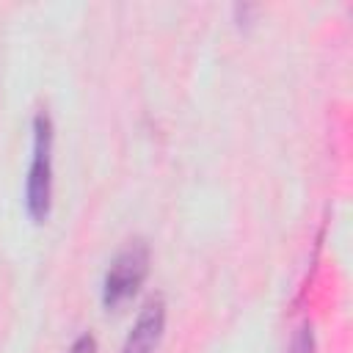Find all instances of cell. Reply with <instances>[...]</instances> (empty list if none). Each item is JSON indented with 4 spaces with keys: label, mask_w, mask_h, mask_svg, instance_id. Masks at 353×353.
Wrapping results in <instances>:
<instances>
[{
    "label": "cell",
    "mask_w": 353,
    "mask_h": 353,
    "mask_svg": "<svg viewBox=\"0 0 353 353\" xmlns=\"http://www.w3.org/2000/svg\"><path fill=\"white\" fill-rule=\"evenodd\" d=\"M146 270H149V248L143 245V240H135L124 251H119V256L110 262L102 284V303L108 309L121 306L127 298L138 292L141 281L146 279Z\"/></svg>",
    "instance_id": "cell-2"
},
{
    "label": "cell",
    "mask_w": 353,
    "mask_h": 353,
    "mask_svg": "<svg viewBox=\"0 0 353 353\" xmlns=\"http://www.w3.org/2000/svg\"><path fill=\"white\" fill-rule=\"evenodd\" d=\"M163 325H165V306L160 298H154L138 314L132 331L124 339L121 353H152L163 336Z\"/></svg>",
    "instance_id": "cell-3"
},
{
    "label": "cell",
    "mask_w": 353,
    "mask_h": 353,
    "mask_svg": "<svg viewBox=\"0 0 353 353\" xmlns=\"http://www.w3.org/2000/svg\"><path fill=\"white\" fill-rule=\"evenodd\" d=\"M290 353H314V345H312V334L303 328L298 336H295V342H292V350Z\"/></svg>",
    "instance_id": "cell-4"
},
{
    "label": "cell",
    "mask_w": 353,
    "mask_h": 353,
    "mask_svg": "<svg viewBox=\"0 0 353 353\" xmlns=\"http://www.w3.org/2000/svg\"><path fill=\"white\" fill-rule=\"evenodd\" d=\"M69 353H97V342H94V336H91V334H83V336H77Z\"/></svg>",
    "instance_id": "cell-5"
},
{
    "label": "cell",
    "mask_w": 353,
    "mask_h": 353,
    "mask_svg": "<svg viewBox=\"0 0 353 353\" xmlns=\"http://www.w3.org/2000/svg\"><path fill=\"white\" fill-rule=\"evenodd\" d=\"M52 199V121L44 110L33 119V160L25 185V207L33 223H44Z\"/></svg>",
    "instance_id": "cell-1"
}]
</instances>
